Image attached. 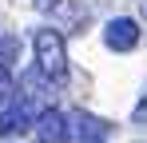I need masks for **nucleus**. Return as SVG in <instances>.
<instances>
[{
  "label": "nucleus",
  "mask_w": 147,
  "mask_h": 143,
  "mask_svg": "<svg viewBox=\"0 0 147 143\" xmlns=\"http://www.w3.org/2000/svg\"><path fill=\"white\" fill-rule=\"evenodd\" d=\"M32 127H36V139L40 143H68L72 139V119L64 115V111H56V107H48Z\"/></svg>",
  "instance_id": "nucleus-4"
},
{
  "label": "nucleus",
  "mask_w": 147,
  "mask_h": 143,
  "mask_svg": "<svg viewBox=\"0 0 147 143\" xmlns=\"http://www.w3.org/2000/svg\"><path fill=\"white\" fill-rule=\"evenodd\" d=\"M72 135L80 143H107V135H111V127L103 123L99 115H88V111H76L72 115Z\"/></svg>",
  "instance_id": "nucleus-5"
},
{
  "label": "nucleus",
  "mask_w": 147,
  "mask_h": 143,
  "mask_svg": "<svg viewBox=\"0 0 147 143\" xmlns=\"http://www.w3.org/2000/svg\"><path fill=\"white\" fill-rule=\"evenodd\" d=\"M103 44L111 48V52H131V48L139 44V24L131 20V16L107 20V24H103Z\"/></svg>",
  "instance_id": "nucleus-3"
},
{
  "label": "nucleus",
  "mask_w": 147,
  "mask_h": 143,
  "mask_svg": "<svg viewBox=\"0 0 147 143\" xmlns=\"http://www.w3.org/2000/svg\"><path fill=\"white\" fill-rule=\"evenodd\" d=\"M36 119H32L24 95H20V84H16L12 68L0 64V135H16V131H24Z\"/></svg>",
  "instance_id": "nucleus-2"
},
{
  "label": "nucleus",
  "mask_w": 147,
  "mask_h": 143,
  "mask_svg": "<svg viewBox=\"0 0 147 143\" xmlns=\"http://www.w3.org/2000/svg\"><path fill=\"white\" fill-rule=\"evenodd\" d=\"M32 48H36V72L48 80V84H64L68 80V48H64V36L56 28H36L32 36Z\"/></svg>",
  "instance_id": "nucleus-1"
},
{
  "label": "nucleus",
  "mask_w": 147,
  "mask_h": 143,
  "mask_svg": "<svg viewBox=\"0 0 147 143\" xmlns=\"http://www.w3.org/2000/svg\"><path fill=\"white\" fill-rule=\"evenodd\" d=\"M131 119H135V127H147V92H143V99L135 103V111H131Z\"/></svg>",
  "instance_id": "nucleus-6"
}]
</instances>
